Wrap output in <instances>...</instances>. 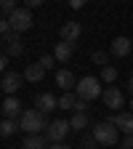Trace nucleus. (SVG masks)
I'll use <instances>...</instances> for the list:
<instances>
[{
	"mask_svg": "<svg viewBox=\"0 0 133 149\" xmlns=\"http://www.w3.org/2000/svg\"><path fill=\"white\" fill-rule=\"evenodd\" d=\"M48 117L37 109H24L22 117H19V130H24L27 136H45L48 130Z\"/></svg>",
	"mask_w": 133,
	"mask_h": 149,
	"instance_id": "f257e3e1",
	"label": "nucleus"
},
{
	"mask_svg": "<svg viewBox=\"0 0 133 149\" xmlns=\"http://www.w3.org/2000/svg\"><path fill=\"white\" fill-rule=\"evenodd\" d=\"M75 93H77V99L83 101H93V99H99L101 96V80L96 77H80L77 80V88H75Z\"/></svg>",
	"mask_w": 133,
	"mask_h": 149,
	"instance_id": "f03ea898",
	"label": "nucleus"
},
{
	"mask_svg": "<svg viewBox=\"0 0 133 149\" xmlns=\"http://www.w3.org/2000/svg\"><path fill=\"white\" fill-rule=\"evenodd\" d=\"M117 136H120V130L112 125L109 120L99 123L96 128H93V141H99L101 146H115L117 144Z\"/></svg>",
	"mask_w": 133,
	"mask_h": 149,
	"instance_id": "7ed1b4c3",
	"label": "nucleus"
},
{
	"mask_svg": "<svg viewBox=\"0 0 133 149\" xmlns=\"http://www.w3.org/2000/svg\"><path fill=\"white\" fill-rule=\"evenodd\" d=\"M8 22H11V32H16V35H22V32H27L29 27H32V11L29 8H16L11 16H8Z\"/></svg>",
	"mask_w": 133,
	"mask_h": 149,
	"instance_id": "20e7f679",
	"label": "nucleus"
},
{
	"mask_svg": "<svg viewBox=\"0 0 133 149\" xmlns=\"http://www.w3.org/2000/svg\"><path fill=\"white\" fill-rule=\"evenodd\" d=\"M69 120H53L51 125H48V130H45V139H48V144H64V139L69 136Z\"/></svg>",
	"mask_w": 133,
	"mask_h": 149,
	"instance_id": "39448f33",
	"label": "nucleus"
},
{
	"mask_svg": "<svg viewBox=\"0 0 133 149\" xmlns=\"http://www.w3.org/2000/svg\"><path fill=\"white\" fill-rule=\"evenodd\" d=\"M101 99H104V104H107L112 112H123V107H125V96H123V91H120L117 85H109V88H104Z\"/></svg>",
	"mask_w": 133,
	"mask_h": 149,
	"instance_id": "423d86ee",
	"label": "nucleus"
},
{
	"mask_svg": "<svg viewBox=\"0 0 133 149\" xmlns=\"http://www.w3.org/2000/svg\"><path fill=\"white\" fill-rule=\"evenodd\" d=\"M109 123L117 130H123L125 136H133V112H115V115L109 117Z\"/></svg>",
	"mask_w": 133,
	"mask_h": 149,
	"instance_id": "0eeeda50",
	"label": "nucleus"
},
{
	"mask_svg": "<svg viewBox=\"0 0 133 149\" xmlns=\"http://www.w3.org/2000/svg\"><path fill=\"white\" fill-rule=\"evenodd\" d=\"M35 109H37V112H43V115L48 117L53 109H59V99H56L53 93H40V96L35 99Z\"/></svg>",
	"mask_w": 133,
	"mask_h": 149,
	"instance_id": "6e6552de",
	"label": "nucleus"
},
{
	"mask_svg": "<svg viewBox=\"0 0 133 149\" xmlns=\"http://www.w3.org/2000/svg\"><path fill=\"white\" fill-rule=\"evenodd\" d=\"M130 51H133V43H130V37H115L112 40V45H109V53L112 56H117V59H125V56H130Z\"/></svg>",
	"mask_w": 133,
	"mask_h": 149,
	"instance_id": "1a4fd4ad",
	"label": "nucleus"
},
{
	"mask_svg": "<svg viewBox=\"0 0 133 149\" xmlns=\"http://www.w3.org/2000/svg\"><path fill=\"white\" fill-rule=\"evenodd\" d=\"M22 80H24V74H19V72H6V74H3V83H0V88H3L8 96H13V93L22 88Z\"/></svg>",
	"mask_w": 133,
	"mask_h": 149,
	"instance_id": "9d476101",
	"label": "nucleus"
},
{
	"mask_svg": "<svg viewBox=\"0 0 133 149\" xmlns=\"http://www.w3.org/2000/svg\"><path fill=\"white\" fill-rule=\"evenodd\" d=\"M80 35H83L80 22H67V24L61 27V40H64V43H69V45L77 43V40H80Z\"/></svg>",
	"mask_w": 133,
	"mask_h": 149,
	"instance_id": "9b49d317",
	"label": "nucleus"
},
{
	"mask_svg": "<svg viewBox=\"0 0 133 149\" xmlns=\"http://www.w3.org/2000/svg\"><path fill=\"white\" fill-rule=\"evenodd\" d=\"M22 101H19L16 96H6V101H3V115H6V120H19L22 117Z\"/></svg>",
	"mask_w": 133,
	"mask_h": 149,
	"instance_id": "f8f14e48",
	"label": "nucleus"
},
{
	"mask_svg": "<svg viewBox=\"0 0 133 149\" xmlns=\"http://www.w3.org/2000/svg\"><path fill=\"white\" fill-rule=\"evenodd\" d=\"M3 43H6V56H19L24 51V43H22V35H16V32H8L3 37Z\"/></svg>",
	"mask_w": 133,
	"mask_h": 149,
	"instance_id": "ddd939ff",
	"label": "nucleus"
},
{
	"mask_svg": "<svg viewBox=\"0 0 133 149\" xmlns=\"http://www.w3.org/2000/svg\"><path fill=\"white\" fill-rule=\"evenodd\" d=\"M56 85H59L64 93H72V88H77V80H75V74L69 69H59L56 72Z\"/></svg>",
	"mask_w": 133,
	"mask_h": 149,
	"instance_id": "4468645a",
	"label": "nucleus"
},
{
	"mask_svg": "<svg viewBox=\"0 0 133 149\" xmlns=\"http://www.w3.org/2000/svg\"><path fill=\"white\" fill-rule=\"evenodd\" d=\"M72 53H75V45H69V43H56V48H53V59L56 61H61V64H67L69 59H72Z\"/></svg>",
	"mask_w": 133,
	"mask_h": 149,
	"instance_id": "2eb2a0df",
	"label": "nucleus"
},
{
	"mask_svg": "<svg viewBox=\"0 0 133 149\" xmlns=\"http://www.w3.org/2000/svg\"><path fill=\"white\" fill-rule=\"evenodd\" d=\"M45 77V69L40 67V64H27V69H24V80H29V83H40Z\"/></svg>",
	"mask_w": 133,
	"mask_h": 149,
	"instance_id": "dca6fc26",
	"label": "nucleus"
},
{
	"mask_svg": "<svg viewBox=\"0 0 133 149\" xmlns=\"http://www.w3.org/2000/svg\"><path fill=\"white\" fill-rule=\"evenodd\" d=\"M48 139L45 136H24L22 141V149H48Z\"/></svg>",
	"mask_w": 133,
	"mask_h": 149,
	"instance_id": "f3484780",
	"label": "nucleus"
},
{
	"mask_svg": "<svg viewBox=\"0 0 133 149\" xmlns=\"http://www.w3.org/2000/svg\"><path fill=\"white\" fill-rule=\"evenodd\" d=\"M69 128H72V130H83V128H88V112H75L72 120H69Z\"/></svg>",
	"mask_w": 133,
	"mask_h": 149,
	"instance_id": "a211bd4d",
	"label": "nucleus"
},
{
	"mask_svg": "<svg viewBox=\"0 0 133 149\" xmlns=\"http://www.w3.org/2000/svg\"><path fill=\"white\" fill-rule=\"evenodd\" d=\"M16 130H19V120H0V136L3 139L13 136Z\"/></svg>",
	"mask_w": 133,
	"mask_h": 149,
	"instance_id": "6ab92c4d",
	"label": "nucleus"
},
{
	"mask_svg": "<svg viewBox=\"0 0 133 149\" xmlns=\"http://www.w3.org/2000/svg\"><path fill=\"white\" fill-rule=\"evenodd\" d=\"M101 80L109 83V85H112V83H117V67H115V64H107V67L101 69Z\"/></svg>",
	"mask_w": 133,
	"mask_h": 149,
	"instance_id": "aec40b11",
	"label": "nucleus"
},
{
	"mask_svg": "<svg viewBox=\"0 0 133 149\" xmlns=\"http://www.w3.org/2000/svg\"><path fill=\"white\" fill-rule=\"evenodd\" d=\"M75 104H77V93H64L59 99V109H72L75 112Z\"/></svg>",
	"mask_w": 133,
	"mask_h": 149,
	"instance_id": "412c9836",
	"label": "nucleus"
},
{
	"mask_svg": "<svg viewBox=\"0 0 133 149\" xmlns=\"http://www.w3.org/2000/svg\"><path fill=\"white\" fill-rule=\"evenodd\" d=\"M91 59H93V64H99V67L104 69V67L109 64V53H107V51H93Z\"/></svg>",
	"mask_w": 133,
	"mask_h": 149,
	"instance_id": "4be33fe9",
	"label": "nucleus"
},
{
	"mask_svg": "<svg viewBox=\"0 0 133 149\" xmlns=\"http://www.w3.org/2000/svg\"><path fill=\"white\" fill-rule=\"evenodd\" d=\"M19 6H16V0H0V13H6V16H11L13 11H16Z\"/></svg>",
	"mask_w": 133,
	"mask_h": 149,
	"instance_id": "5701e85b",
	"label": "nucleus"
},
{
	"mask_svg": "<svg viewBox=\"0 0 133 149\" xmlns=\"http://www.w3.org/2000/svg\"><path fill=\"white\" fill-rule=\"evenodd\" d=\"M53 61H56L53 56H51V53H45V56H40V61H37V64H40V67L48 72V69H53Z\"/></svg>",
	"mask_w": 133,
	"mask_h": 149,
	"instance_id": "b1692460",
	"label": "nucleus"
},
{
	"mask_svg": "<svg viewBox=\"0 0 133 149\" xmlns=\"http://www.w3.org/2000/svg\"><path fill=\"white\" fill-rule=\"evenodd\" d=\"M11 32V22H8V16H0V37H6Z\"/></svg>",
	"mask_w": 133,
	"mask_h": 149,
	"instance_id": "393cba45",
	"label": "nucleus"
},
{
	"mask_svg": "<svg viewBox=\"0 0 133 149\" xmlns=\"http://www.w3.org/2000/svg\"><path fill=\"white\" fill-rule=\"evenodd\" d=\"M75 112H88V101L77 99V104H75Z\"/></svg>",
	"mask_w": 133,
	"mask_h": 149,
	"instance_id": "a878e982",
	"label": "nucleus"
},
{
	"mask_svg": "<svg viewBox=\"0 0 133 149\" xmlns=\"http://www.w3.org/2000/svg\"><path fill=\"white\" fill-rule=\"evenodd\" d=\"M6 67H8V56L0 53V72H3V74H6Z\"/></svg>",
	"mask_w": 133,
	"mask_h": 149,
	"instance_id": "bb28decb",
	"label": "nucleus"
},
{
	"mask_svg": "<svg viewBox=\"0 0 133 149\" xmlns=\"http://www.w3.org/2000/svg\"><path fill=\"white\" fill-rule=\"evenodd\" d=\"M37 6H40V0H27V3H24V8H29V11L37 8Z\"/></svg>",
	"mask_w": 133,
	"mask_h": 149,
	"instance_id": "cd10ccee",
	"label": "nucleus"
},
{
	"mask_svg": "<svg viewBox=\"0 0 133 149\" xmlns=\"http://www.w3.org/2000/svg\"><path fill=\"white\" fill-rule=\"evenodd\" d=\"M123 146H125V149H133V136H125V141H123Z\"/></svg>",
	"mask_w": 133,
	"mask_h": 149,
	"instance_id": "c85d7f7f",
	"label": "nucleus"
},
{
	"mask_svg": "<svg viewBox=\"0 0 133 149\" xmlns=\"http://www.w3.org/2000/svg\"><path fill=\"white\" fill-rule=\"evenodd\" d=\"M69 6H72V8H75V11H77V8H83V6H85V3H83V0H72V3H69Z\"/></svg>",
	"mask_w": 133,
	"mask_h": 149,
	"instance_id": "c756f323",
	"label": "nucleus"
},
{
	"mask_svg": "<svg viewBox=\"0 0 133 149\" xmlns=\"http://www.w3.org/2000/svg\"><path fill=\"white\" fill-rule=\"evenodd\" d=\"M48 149H72V146H67V144H51Z\"/></svg>",
	"mask_w": 133,
	"mask_h": 149,
	"instance_id": "7c9ffc66",
	"label": "nucleus"
},
{
	"mask_svg": "<svg viewBox=\"0 0 133 149\" xmlns=\"http://www.w3.org/2000/svg\"><path fill=\"white\" fill-rule=\"evenodd\" d=\"M128 91H130V93H133V77H130V80H128Z\"/></svg>",
	"mask_w": 133,
	"mask_h": 149,
	"instance_id": "2f4dec72",
	"label": "nucleus"
},
{
	"mask_svg": "<svg viewBox=\"0 0 133 149\" xmlns=\"http://www.w3.org/2000/svg\"><path fill=\"white\" fill-rule=\"evenodd\" d=\"M128 107H130V112H133V99H130V104H128Z\"/></svg>",
	"mask_w": 133,
	"mask_h": 149,
	"instance_id": "473e14b6",
	"label": "nucleus"
},
{
	"mask_svg": "<svg viewBox=\"0 0 133 149\" xmlns=\"http://www.w3.org/2000/svg\"><path fill=\"white\" fill-rule=\"evenodd\" d=\"M117 149H125V146H117Z\"/></svg>",
	"mask_w": 133,
	"mask_h": 149,
	"instance_id": "72a5a7b5",
	"label": "nucleus"
}]
</instances>
